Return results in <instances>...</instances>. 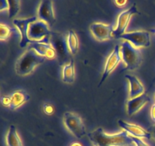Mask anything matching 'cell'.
I'll return each mask as SVG.
<instances>
[{
    "label": "cell",
    "mask_w": 155,
    "mask_h": 146,
    "mask_svg": "<svg viewBox=\"0 0 155 146\" xmlns=\"http://www.w3.org/2000/svg\"><path fill=\"white\" fill-rule=\"evenodd\" d=\"M89 140L94 146H130L133 141L126 131L116 134H107L99 127L88 134Z\"/></svg>",
    "instance_id": "obj_1"
},
{
    "label": "cell",
    "mask_w": 155,
    "mask_h": 146,
    "mask_svg": "<svg viewBox=\"0 0 155 146\" xmlns=\"http://www.w3.org/2000/svg\"><path fill=\"white\" fill-rule=\"evenodd\" d=\"M46 58L40 56L37 52L32 48H27L21 55L15 63V71L21 76L30 75L35 68L43 63Z\"/></svg>",
    "instance_id": "obj_2"
},
{
    "label": "cell",
    "mask_w": 155,
    "mask_h": 146,
    "mask_svg": "<svg viewBox=\"0 0 155 146\" xmlns=\"http://www.w3.org/2000/svg\"><path fill=\"white\" fill-rule=\"evenodd\" d=\"M122 61L127 69L133 71L139 67L142 62V55L139 49L133 47L128 41H124L120 46Z\"/></svg>",
    "instance_id": "obj_3"
},
{
    "label": "cell",
    "mask_w": 155,
    "mask_h": 146,
    "mask_svg": "<svg viewBox=\"0 0 155 146\" xmlns=\"http://www.w3.org/2000/svg\"><path fill=\"white\" fill-rule=\"evenodd\" d=\"M64 123L68 130L76 138H81L86 134V127L81 117L77 114L66 112L64 114Z\"/></svg>",
    "instance_id": "obj_4"
},
{
    "label": "cell",
    "mask_w": 155,
    "mask_h": 146,
    "mask_svg": "<svg viewBox=\"0 0 155 146\" xmlns=\"http://www.w3.org/2000/svg\"><path fill=\"white\" fill-rule=\"evenodd\" d=\"M51 30L49 26L44 21L37 20L29 26L27 36L33 42H41L49 39Z\"/></svg>",
    "instance_id": "obj_5"
},
{
    "label": "cell",
    "mask_w": 155,
    "mask_h": 146,
    "mask_svg": "<svg viewBox=\"0 0 155 146\" xmlns=\"http://www.w3.org/2000/svg\"><path fill=\"white\" fill-rule=\"evenodd\" d=\"M120 39H124L130 42L136 48H145L151 46V35L147 30H136L127 32L120 36Z\"/></svg>",
    "instance_id": "obj_6"
},
{
    "label": "cell",
    "mask_w": 155,
    "mask_h": 146,
    "mask_svg": "<svg viewBox=\"0 0 155 146\" xmlns=\"http://www.w3.org/2000/svg\"><path fill=\"white\" fill-rule=\"evenodd\" d=\"M136 14H137V15L140 14L139 11L137 10V9H136V5H133L130 9L124 11V12L120 14L117 18V27L115 30H114V37L117 38V39H120V36L126 33V30H127V27L130 24L132 16L136 15Z\"/></svg>",
    "instance_id": "obj_7"
},
{
    "label": "cell",
    "mask_w": 155,
    "mask_h": 146,
    "mask_svg": "<svg viewBox=\"0 0 155 146\" xmlns=\"http://www.w3.org/2000/svg\"><path fill=\"white\" fill-rule=\"evenodd\" d=\"M37 16H33L30 18H18V19L13 20V24L15 27L18 28L21 33V41H20V47L21 48H25L27 45H30L33 41L29 39L27 36V31H28L29 26L34 21H37Z\"/></svg>",
    "instance_id": "obj_8"
},
{
    "label": "cell",
    "mask_w": 155,
    "mask_h": 146,
    "mask_svg": "<svg viewBox=\"0 0 155 146\" xmlns=\"http://www.w3.org/2000/svg\"><path fill=\"white\" fill-rule=\"evenodd\" d=\"M121 60H122V57H121L120 54V47L119 45H116L113 51L109 55L107 61H106L104 72H103L102 77H101V81H100L98 87H100L104 83V81L108 77L109 75L117 68V66L120 62Z\"/></svg>",
    "instance_id": "obj_9"
},
{
    "label": "cell",
    "mask_w": 155,
    "mask_h": 146,
    "mask_svg": "<svg viewBox=\"0 0 155 146\" xmlns=\"http://www.w3.org/2000/svg\"><path fill=\"white\" fill-rule=\"evenodd\" d=\"M38 20L44 21L48 26H52L55 23L53 2L49 0H43L40 2L37 9Z\"/></svg>",
    "instance_id": "obj_10"
},
{
    "label": "cell",
    "mask_w": 155,
    "mask_h": 146,
    "mask_svg": "<svg viewBox=\"0 0 155 146\" xmlns=\"http://www.w3.org/2000/svg\"><path fill=\"white\" fill-rule=\"evenodd\" d=\"M89 29L94 37L98 41L109 40L114 37L113 33L114 30L113 29V24L95 22L91 24Z\"/></svg>",
    "instance_id": "obj_11"
},
{
    "label": "cell",
    "mask_w": 155,
    "mask_h": 146,
    "mask_svg": "<svg viewBox=\"0 0 155 146\" xmlns=\"http://www.w3.org/2000/svg\"><path fill=\"white\" fill-rule=\"evenodd\" d=\"M47 39L41 42H33L29 45L28 48H32L36 50L40 56L46 59H52L56 57V50L54 46L51 45Z\"/></svg>",
    "instance_id": "obj_12"
},
{
    "label": "cell",
    "mask_w": 155,
    "mask_h": 146,
    "mask_svg": "<svg viewBox=\"0 0 155 146\" xmlns=\"http://www.w3.org/2000/svg\"><path fill=\"white\" fill-rule=\"evenodd\" d=\"M118 124L124 131H126L131 136L136 137V138H148V139L152 137L149 131L145 130V129L138 126V125L127 123V122L121 120H118Z\"/></svg>",
    "instance_id": "obj_13"
},
{
    "label": "cell",
    "mask_w": 155,
    "mask_h": 146,
    "mask_svg": "<svg viewBox=\"0 0 155 146\" xmlns=\"http://www.w3.org/2000/svg\"><path fill=\"white\" fill-rule=\"evenodd\" d=\"M150 101V97L146 93L138 96L135 98L129 99L127 102V110L129 116H133L140 110L147 103Z\"/></svg>",
    "instance_id": "obj_14"
},
{
    "label": "cell",
    "mask_w": 155,
    "mask_h": 146,
    "mask_svg": "<svg viewBox=\"0 0 155 146\" xmlns=\"http://www.w3.org/2000/svg\"><path fill=\"white\" fill-rule=\"evenodd\" d=\"M125 78L130 83L129 98H135V97L142 95V94L145 93V88H144L143 85L136 76L131 75H126Z\"/></svg>",
    "instance_id": "obj_15"
},
{
    "label": "cell",
    "mask_w": 155,
    "mask_h": 146,
    "mask_svg": "<svg viewBox=\"0 0 155 146\" xmlns=\"http://www.w3.org/2000/svg\"><path fill=\"white\" fill-rule=\"evenodd\" d=\"M30 99V96L23 91H16L11 95V109H16Z\"/></svg>",
    "instance_id": "obj_16"
},
{
    "label": "cell",
    "mask_w": 155,
    "mask_h": 146,
    "mask_svg": "<svg viewBox=\"0 0 155 146\" xmlns=\"http://www.w3.org/2000/svg\"><path fill=\"white\" fill-rule=\"evenodd\" d=\"M62 80L64 83L73 84L75 80V65L74 61L71 59L68 64H66L62 68Z\"/></svg>",
    "instance_id": "obj_17"
},
{
    "label": "cell",
    "mask_w": 155,
    "mask_h": 146,
    "mask_svg": "<svg viewBox=\"0 0 155 146\" xmlns=\"http://www.w3.org/2000/svg\"><path fill=\"white\" fill-rule=\"evenodd\" d=\"M6 144L7 146H23L22 141L14 125H11L6 134Z\"/></svg>",
    "instance_id": "obj_18"
},
{
    "label": "cell",
    "mask_w": 155,
    "mask_h": 146,
    "mask_svg": "<svg viewBox=\"0 0 155 146\" xmlns=\"http://www.w3.org/2000/svg\"><path fill=\"white\" fill-rule=\"evenodd\" d=\"M67 46L70 53L72 55L77 54L79 50V39L74 30H70L67 36Z\"/></svg>",
    "instance_id": "obj_19"
},
{
    "label": "cell",
    "mask_w": 155,
    "mask_h": 146,
    "mask_svg": "<svg viewBox=\"0 0 155 146\" xmlns=\"http://www.w3.org/2000/svg\"><path fill=\"white\" fill-rule=\"evenodd\" d=\"M8 18H13L19 12L21 2L12 0V1H8Z\"/></svg>",
    "instance_id": "obj_20"
},
{
    "label": "cell",
    "mask_w": 155,
    "mask_h": 146,
    "mask_svg": "<svg viewBox=\"0 0 155 146\" xmlns=\"http://www.w3.org/2000/svg\"><path fill=\"white\" fill-rule=\"evenodd\" d=\"M12 28L4 24H0V40L2 41L6 40L10 36Z\"/></svg>",
    "instance_id": "obj_21"
},
{
    "label": "cell",
    "mask_w": 155,
    "mask_h": 146,
    "mask_svg": "<svg viewBox=\"0 0 155 146\" xmlns=\"http://www.w3.org/2000/svg\"><path fill=\"white\" fill-rule=\"evenodd\" d=\"M43 111L46 115H52L54 113V107L51 103H44Z\"/></svg>",
    "instance_id": "obj_22"
},
{
    "label": "cell",
    "mask_w": 155,
    "mask_h": 146,
    "mask_svg": "<svg viewBox=\"0 0 155 146\" xmlns=\"http://www.w3.org/2000/svg\"><path fill=\"white\" fill-rule=\"evenodd\" d=\"M131 137L132 140H133V142L136 144V146H148L145 141H142V139L139 138H136V137H133V136H130Z\"/></svg>",
    "instance_id": "obj_23"
},
{
    "label": "cell",
    "mask_w": 155,
    "mask_h": 146,
    "mask_svg": "<svg viewBox=\"0 0 155 146\" xmlns=\"http://www.w3.org/2000/svg\"><path fill=\"white\" fill-rule=\"evenodd\" d=\"M2 104L5 106H10L11 96H2L1 98Z\"/></svg>",
    "instance_id": "obj_24"
},
{
    "label": "cell",
    "mask_w": 155,
    "mask_h": 146,
    "mask_svg": "<svg viewBox=\"0 0 155 146\" xmlns=\"http://www.w3.org/2000/svg\"><path fill=\"white\" fill-rule=\"evenodd\" d=\"M6 9H8V2L6 0H2L0 2V11L2 12L3 10Z\"/></svg>",
    "instance_id": "obj_25"
},
{
    "label": "cell",
    "mask_w": 155,
    "mask_h": 146,
    "mask_svg": "<svg viewBox=\"0 0 155 146\" xmlns=\"http://www.w3.org/2000/svg\"><path fill=\"white\" fill-rule=\"evenodd\" d=\"M114 4L116 5L117 7H124V6L127 3V1H124V0H117V1H114Z\"/></svg>",
    "instance_id": "obj_26"
},
{
    "label": "cell",
    "mask_w": 155,
    "mask_h": 146,
    "mask_svg": "<svg viewBox=\"0 0 155 146\" xmlns=\"http://www.w3.org/2000/svg\"><path fill=\"white\" fill-rule=\"evenodd\" d=\"M151 119H152L153 121L155 122V104L153 105L152 107H151Z\"/></svg>",
    "instance_id": "obj_27"
},
{
    "label": "cell",
    "mask_w": 155,
    "mask_h": 146,
    "mask_svg": "<svg viewBox=\"0 0 155 146\" xmlns=\"http://www.w3.org/2000/svg\"><path fill=\"white\" fill-rule=\"evenodd\" d=\"M150 132H151V136H152L153 138H154V139L155 140V126L151 127Z\"/></svg>",
    "instance_id": "obj_28"
},
{
    "label": "cell",
    "mask_w": 155,
    "mask_h": 146,
    "mask_svg": "<svg viewBox=\"0 0 155 146\" xmlns=\"http://www.w3.org/2000/svg\"><path fill=\"white\" fill-rule=\"evenodd\" d=\"M70 146H83V145H82L80 142H77V141H76V142H73Z\"/></svg>",
    "instance_id": "obj_29"
},
{
    "label": "cell",
    "mask_w": 155,
    "mask_h": 146,
    "mask_svg": "<svg viewBox=\"0 0 155 146\" xmlns=\"http://www.w3.org/2000/svg\"><path fill=\"white\" fill-rule=\"evenodd\" d=\"M151 31L153 33H154V34H155V28L154 29H152V30H151Z\"/></svg>",
    "instance_id": "obj_30"
},
{
    "label": "cell",
    "mask_w": 155,
    "mask_h": 146,
    "mask_svg": "<svg viewBox=\"0 0 155 146\" xmlns=\"http://www.w3.org/2000/svg\"><path fill=\"white\" fill-rule=\"evenodd\" d=\"M130 146H134V145H133V144H132V145H130Z\"/></svg>",
    "instance_id": "obj_31"
},
{
    "label": "cell",
    "mask_w": 155,
    "mask_h": 146,
    "mask_svg": "<svg viewBox=\"0 0 155 146\" xmlns=\"http://www.w3.org/2000/svg\"><path fill=\"white\" fill-rule=\"evenodd\" d=\"M154 97H155V95H154Z\"/></svg>",
    "instance_id": "obj_32"
}]
</instances>
